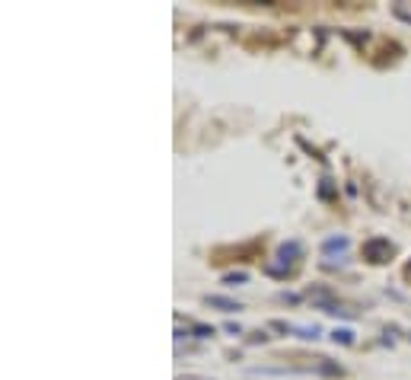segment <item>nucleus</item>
Returning a JSON list of instances; mask_svg holds the SVG:
<instances>
[{"instance_id": "f257e3e1", "label": "nucleus", "mask_w": 411, "mask_h": 380, "mask_svg": "<svg viewBox=\"0 0 411 380\" xmlns=\"http://www.w3.org/2000/svg\"><path fill=\"white\" fill-rule=\"evenodd\" d=\"M364 256L370 259V262H386V259L392 256V243L383 240V236H376V240H370V243L364 246Z\"/></svg>"}, {"instance_id": "f03ea898", "label": "nucleus", "mask_w": 411, "mask_h": 380, "mask_svg": "<svg viewBox=\"0 0 411 380\" xmlns=\"http://www.w3.org/2000/svg\"><path fill=\"white\" fill-rule=\"evenodd\" d=\"M208 301L211 307H217V310H223V313H236V310H243V307H239V301H229V297H217V294H208Z\"/></svg>"}, {"instance_id": "7ed1b4c3", "label": "nucleus", "mask_w": 411, "mask_h": 380, "mask_svg": "<svg viewBox=\"0 0 411 380\" xmlns=\"http://www.w3.org/2000/svg\"><path fill=\"white\" fill-rule=\"evenodd\" d=\"M347 246V236H332V240H325V253H332V249H344Z\"/></svg>"}, {"instance_id": "20e7f679", "label": "nucleus", "mask_w": 411, "mask_h": 380, "mask_svg": "<svg viewBox=\"0 0 411 380\" xmlns=\"http://www.w3.org/2000/svg\"><path fill=\"white\" fill-rule=\"evenodd\" d=\"M300 253V243H284L281 246V259H284V262H287V256H297Z\"/></svg>"}, {"instance_id": "39448f33", "label": "nucleus", "mask_w": 411, "mask_h": 380, "mask_svg": "<svg viewBox=\"0 0 411 380\" xmlns=\"http://www.w3.org/2000/svg\"><path fill=\"white\" fill-rule=\"evenodd\" d=\"M335 342H344V345H350V342H354V336H350V329H335Z\"/></svg>"}, {"instance_id": "423d86ee", "label": "nucleus", "mask_w": 411, "mask_h": 380, "mask_svg": "<svg viewBox=\"0 0 411 380\" xmlns=\"http://www.w3.org/2000/svg\"><path fill=\"white\" fill-rule=\"evenodd\" d=\"M195 332H198L201 339H208V336H214V329H211V326H195Z\"/></svg>"}, {"instance_id": "0eeeda50", "label": "nucleus", "mask_w": 411, "mask_h": 380, "mask_svg": "<svg viewBox=\"0 0 411 380\" xmlns=\"http://www.w3.org/2000/svg\"><path fill=\"white\" fill-rule=\"evenodd\" d=\"M223 281H226V284H236V281H246V275H243V272H236V275H226Z\"/></svg>"}, {"instance_id": "6e6552de", "label": "nucleus", "mask_w": 411, "mask_h": 380, "mask_svg": "<svg viewBox=\"0 0 411 380\" xmlns=\"http://www.w3.org/2000/svg\"><path fill=\"white\" fill-rule=\"evenodd\" d=\"M408 275H411V268H408Z\"/></svg>"}]
</instances>
